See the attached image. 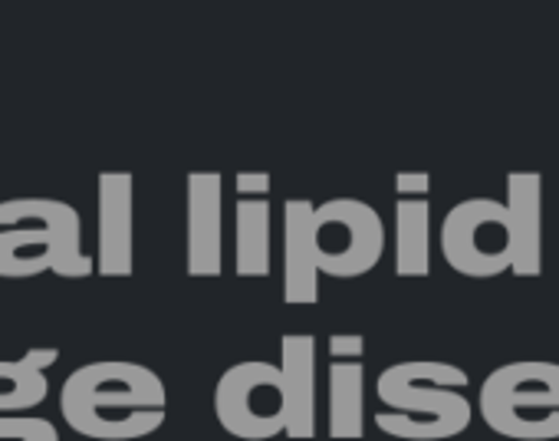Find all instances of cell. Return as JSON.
I'll return each mask as SVG.
<instances>
[{"instance_id":"1","label":"cell","mask_w":559,"mask_h":441,"mask_svg":"<svg viewBox=\"0 0 559 441\" xmlns=\"http://www.w3.org/2000/svg\"><path fill=\"white\" fill-rule=\"evenodd\" d=\"M162 376L132 359H96L73 369L60 389V412L73 431L96 441H135L165 425Z\"/></svg>"},{"instance_id":"2","label":"cell","mask_w":559,"mask_h":441,"mask_svg":"<svg viewBox=\"0 0 559 441\" xmlns=\"http://www.w3.org/2000/svg\"><path fill=\"white\" fill-rule=\"evenodd\" d=\"M467 372L441 359H408L379 372L376 395L389 412H376V425L402 441H444L461 434L474 408L461 392Z\"/></svg>"},{"instance_id":"3","label":"cell","mask_w":559,"mask_h":441,"mask_svg":"<svg viewBox=\"0 0 559 441\" xmlns=\"http://www.w3.org/2000/svg\"><path fill=\"white\" fill-rule=\"evenodd\" d=\"M484 425L510 441L559 438V362L516 359L493 369L477 392Z\"/></svg>"},{"instance_id":"4","label":"cell","mask_w":559,"mask_h":441,"mask_svg":"<svg viewBox=\"0 0 559 441\" xmlns=\"http://www.w3.org/2000/svg\"><path fill=\"white\" fill-rule=\"evenodd\" d=\"M441 254L451 271L471 281H493L510 271L513 238L503 201L464 198L441 221Z\"/></svg>"},{"instance_id":"5","label":"cell","mask_w":559,"mask_h":441,"mask_svg":"<svg viewBox=\"0 0 559 441\" xmlns=\"http://www.w3.org/2000/svg\"><path fill=\"white\" fill-rule=\"evenodd\" d=\"M317 267L336 281L369 274L385 254V221L359 198H330L313 211Z\"/></svg>"},{"instance_id":"6","label":"cell","mask_w":559,"mask_h":441,"mask_svg":"<svg viewBox=\"0 0 559 441\" xmlns=\"http://www.w3.org/2000/svg\"><path fill=\"white\" fill-rule=\"evenodd\" d=\"M214 415L240 441H266L287 428V392L266 359L230 366L214 385Z\"/></svg>"},{"instance_id":"7","label":"cell","mask_w":559,"mask_h":441,"mask_svg":"<svg viewBox=\"0 0 559 441\" xmlns=\"http://www.w3.org/2000/svg\"><path fill=\"white\" fill-rule=\"evenodd\" d=\"M96 271L129 277L135 271V175L99 171L96 178Z\"/></svg>"},{"instance_id":"8","label":"cell","mask_w":559,"mask_h":441,"mask_svg":"<svg viewBox=\"0 0 559 441\" xmlns=\"http://www.w3.org/2000/svg\"><path fill=\"white\" fill-rule=\"evenodd\" d=\"M21 221H40L53 238V274L83 281L96 271L93 254L83 251V217L70 201L60 198H11L0 201V228H17Z\"/></svg>"},{"instance_id":"9","label":"cell","mask_w":559,"mask_h":441,"mask_svg":"<svg viewBox=\"0 0 559 441\" xmlns=\"http://www.w3.org/2000/svg\"><path fill=\"white\" fill-rule=\"evenodd\" d=\"M224 271V178L221 171L188 175V274L221 277Z\"/></svg>"},{"instance_id":"10","label":"cell","mask_w":559,"mask_h":441,"mask_svg":"<svg viewBox=\"0 0 559 441\" xmlns=\"http://www.w3.org/2000/svg\"><path fill=\"white\" fill-rule=\"evenodd\" d=\"M507 221H510V274L533 281L543 271V178L539 171H510L507 175Z\"/></svg>"},{"instance_id":"11","label":"cell","mask_w":559,"mask_h":441,"mask_svg":"<svg viewBox=\"0 0 559 441\" xmlns=\"http://www.w3.org/2000/svg\"><path fill=\"white\" fill-rule=\"evenodd\" d=\"M313 211L317 204L310 198L284 201V300L290 307H307L320 300Z\"/></svg>"},{"instance_id":"12","label":"cell","mask_w":559,"mask_h":441,"mask_svg":"<svg viewBox=\"0 0 559 441\" xmlns=\"http://www.w3.org/2000/svg\"><path fill=\"white\" fill-rule=\"evenodd\" d=\"M280 379L287 392V434L313 438L317 431V339L310 333H287L280 339Z\"/></svg>"},{"instance_id":"13","label":"cell","mask_w":559,"mask_h":441,"mask_svg":"<svg viewBox=\"0 0 559 441\" xmlns=\"http://www.w3.org/2000/svg\"><path fill=\"white\" fill-rule=\"evenodd\" d=\"M395 274L428 277L431 274V204L428 198L395 201Z\"/></svg>"},{"instance_id":"14","label":"cell","mask_w":559,"mask_h":441,"mask_svg":"<svg viewBox=\"0 0 559 441\" xmlns=\"http://www.w3.org/2000/svg\"><path fill=\"white\" fill-rule=\"evenodd\" d=\"M362 362H330V438H362L366 431Z\"/></svg>"},{"instance_id":"15","label":"cell","mask_w":559,"mask_h":441,"mask_svg":"<svg viewBox=\"0 0 559 441\" xmlns=\"http://www.w3.org/2000/svg\"><path fill=\"white\" fill-rule=\"evenodd\" d=\"M237 274L240 277L270 274V201L266 198L237 201Z\"/></svg>"},{"instance_id":"16","label":"cell","mask_w":559,"mask_h":441,"mask_svg":"<svg viewBox=\"0 0 559 441\" xmlns=\"http://www.w3.org/2000/svg\"><path fill=\"white\" fill-rule=\"evenodd\" d=\"M53 267V238L44 228L0 231V277L27 281Z\"/></svg>"},{"instance_id":"17","label":"cell","mask_w":559,"mask_h":441,"mask_svg":"<svg viewBox=\"0 0 559 441\" xmlns=\"http://www.w3.org/2000/svg\"><path fill=\"white\" fill-rule=\"evenodd\" d=\"M47 392H50V382L44 372L27 369L21 359H0V415L31 412L47 398Z\"/></svg>"},{"instance_id":"18","label":"cell","mask_w":559,"mask_h":441,"mask_svg":"<svg viewBox=\"0 0 559 441\" xmlns=\"http://www.w3.org/2000/svg\"><path fill=\"white\" fill-rule=\"evenodd\" d=\"M0 441H60V431L40 415H0Z\"/></svg>"},{"instance_id":"19","label":"cell","mask_w":559,"mask_h":441,"mask_svg":"<svg viewBox=\"0 0 559 441\" xmlns=\"http://www.w3.org/2000/svg\"><path fill=\"white\" fill-rule=\"evenodd\" d=\"M366 353V339L359 333H333L330 336V356L336 362H359Z\"/></svg>"},{"instance_id":"20","label":"cell","mask_w":559,"mask_h":441,"mask_svg":"<svg viewBox=\"0 0 559 441\" xmlns=\"http://www.w3.org/2000/svg\"><path fill=\"white\" fill-rule=\"evenodd\" d=\"M431 175L428 171H399L395 175V191L402 198H428Z\"/></svg>"},{"instance_id":"21","label":"cell","mask_w":559,"mask_h":441,"mask_svg":"<svg viewBox=\"0 0 559 441\" xmlns=\"http://www.w3.org/2000/svg\"><path fill=\"white\" fill-rule=\"evenodd\" d=\"M237 191H240V198H266L270 194V175L266 171H240Z\"/></svg>"},{"instance_id":"22","label":"cell","mask_w":559,"mask_h":441,"mask_svg":"<svg viewBox=\"0 0 559 441\" xmlns=\"http://www.w3.org/2000/svg\"><path fill=\"white\" fill-rule=\"evenodd\" d=\"M57 359H60V349H27V353L21 356V362H24L27 369H34V372H47Z\"/></svg>"}]
</instances>
